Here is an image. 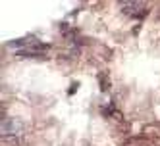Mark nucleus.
Instances as JSON below:
<instances>
[{
    "label": "nucleus",
    "instance_id": "nucleus-4",
    "mask_svg": "<svg viewBox=\"0 0 160 146\" xmlns=\"http://www.w3.org/2000/svg\"><path fill=\"white\" fill-rule=\"evenodd\" d=\"M156 17H158V19H160V8H158V12H156Z\"/></svg>",
    "mask_w": 160,
    "mask_h": 146
},
{
    "label": "nucleus",
    "instance_id": "nucleus-5",
    "mask_svg": "<svg viewBox=\"0 0 160 146\" xmlns=\"http://www.w3.org/2000/svg\"><path fill=\"white\" fill-rule=\"evenodd\" d=\"M139 146H148V144H139Z\"/></svg>",
    "mask_w": 160,
    "mask_h": 146
},
{
    "label": "nucleus",
    "instance_id": "nucleus-3",
    "mask_svg": "<svg viewBox=\"0 0 160 146\" xmlns=\"http://www.w3.org/2000/svg\"><path fill=\"white\" fill-rule=\"evenodd\" d=\"M100 88L102 91H108L110 88V79H108L106 73H100Z\"/></svg>",
    "mask_w": 160,
    "mask_h": 146
},
{
    "label": "nucleus",
    "instance_id": "nucleus-2",
    "mask_svg": "<svg viewBox=\"0 0 160 146\" xmlns=\"http://www.w3.org/2000/svg\"><path fill=\"white\" fill-rule=\"evenodd\" d=\"M141 134H143V137H148V139H154V137L160 134V125H158V123H148V125L143 127Z\"/></svg>",
    "mask_w": 160,
    "mask_h": 146
},
{
    "label": "nucleus",
    "instance_id": "nucleus-1",
    "mask_svg": "<svg viewBox=\"0 0 160 146\" xmlns=\"http://www.w3.org/2000/svg\"><path fill=\"white\" fill-rule=\"evenodd\" d=\"M21 131H23V121H21L19 117L2 119V133H4V137H10V134L18 137V134H21Z\"/></svg>",
    "mask_w": 160,
    "mask_h": 146
}]
</instances>
